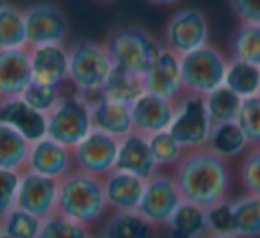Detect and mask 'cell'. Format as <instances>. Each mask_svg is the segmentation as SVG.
Wrapping results in <instances>:
<instances>
[{"label": "cell", "mask_w": 260, "mask_h": 238, "mask_svg": "<svg viewBox=\"0 0 260 238\" xmlns=\"http://www.w3.org/2000/svg\"><path fill=\"white\" fill-rule=\"evenodd\" d=\"M173 178L182 201L207 210L228 199L232 185L230 162L210 148L191 149L175 166Z\"/></svg>", "instance_id": "cell-1"}, {"label": "cell", "mask_w": 260, "mask_h": 238, "mask_svg": "<svg viewBox=\"0 0 260 238\" xmlns=\"http://www.w3.org/2000/svg\"><path fill=\"white\" fill-rule=\"evenodd\" d=\"M107 199L104 190V178L73 169L59 180L57 213L84 226L94 224L104 217Z\"/></svg>", "instance_id": "cell-2"}, {"label": "cell", "mask_w": 260, "mask_h": 238, "mask_svg": "<svg viewBox=\"0 0 260 238\" xmlns=\"http://www.w3.org/2000/svg\"><path fill=\"white\" fill-rule=\"evenodd\" d=\"M104 47L116 68L145 76L162 45L141 27L123 25L109 34Z\"/></svg>", "instance_id": "cell-3"}, {"label": "cell", "mask_w": 260, "mask_h": 238, "mask_svg": "<svg viewBox=\"0 0 260 238\" xmlns=\"http://www.w3.org/2000/svg\"><path fill=\"white\" fill-rule=\"evenodd\" d=\"M91 130L93 127L87 98L75 89L73 93L62 91L57 103L47 112V137L72 149Z\"/></svg>", "instance_id": "cell-4"}, {"label": "cell", "mask_w": 260, "mask_h": 238, "mask_svg": "<svg viewBox=\"0 0 260 238\" xmlns=\"http://www.w3.org/2000/svg\"><path fill=\"white\" fill-rule=\"evenodd\" d=\"M112 64L104 45L80 39L68 48V82L80 94H94L111 75Z\"/></svg>", "instance_id": "cell-5"}, {"label": "cell", "mask_w": 260, "mask_h": 238, "mask_svg": "<svg viewBox=\"0 0 260 238\" xmlns=\"http://www.w3.org/2000/svg\"><path fill=\"white\" fill-rule=\"evenodd\" d=\"M226 57L212 45H203L189 54L180 55V75L185 93L205 96L223 86Z\"/></svg>", "instance_id": "cell-6"}, {"label": "cell", "mask_w": 260, "mask_h": 238, "mask_svg": "<svg viewBox=\"0 0 260 238\" xmlns=\"http://www.w3.org/2000/svg\"><path fill=\"white\" fill-rule=\"evenodd\" d=\"M168 132L185 151L205 148L212 132V123L207 114L203 96L191 93L182 94L175 101V114Z\"/></svg>", "instance_id": "cell-7"}, {"label": "cell", "mask_w": 260, "mask_h": 238, "mask_svg": "<svg viewBox=\"0 0 260 238\" xmlns=\"http://www.w3.org/2000/svg\"><path fill=\"white\" fill-rule=\"evenodd\" d=\"M25 18V47L62 45L68 37L70 22L64 11L54 4H34L23 9Z\"/></svg>", "instance_id": "cell-8"}, {"label": "cell", "mask_w": 260, "mask_h": 238, "mask_svg": "<svg viewBox=\"0 0 260 238\" xmlns=\"http://www.w3.org/2000/svg\"><path fill=\"white\" fill-rule=\"evenodd\" d=\"M209 41V22L200 8H184L177 11L164 29V47L184 55Z\"/></svg>", "instance_id": "cell-9"}, {"label": "cell", "mask_w": 260, "mask_h": 238, "mask_svg": "<svg viewBox=\"0 0 260 238\" xmlns=\"http://www.w3.org/2000/svg\"><path fill=\"white\" fill-rule=\"evenodd\" d=\"M182 203L180 190L177 187L173 174L157 171L153 176L145 180L141 201L138 206V213L145 217L153 226H164L171 213Z\"/></svg>", "instance_id": "cell-10"}, {"label": "cell", "mask_w": 260, "mask_h": 238, "mask_svg": "<svg viewBox=\"0 0 260 238\" xmlns=\"http://www.w3.org/2000/svg\"><path fill=\"white\" fill-rule=\"evenodd\" d=\"M118 142V139L104 132L91 130L79 144L72 148L75 169L98 178H105L114 171Z\"/></svg>", "instance_id": "cell-11"}, {"label": "cell", "mask_w": 260, "mask_h": 238, "mask_svg": "<svg viewBox=\"0 0 260 238\" xmlns=\"http://www.w3.org/2000/svg\"><path fill=\"white\" fill-rule=\"evenodd\" d=\"M57 190L59 181L45 178L32 171L23 169L20 173L18 190L15 206L45 220L57 212Z\"/></svg>", "instance_id": "cell-12"}, {"label": "cell", "mask_w": 260, "mask_h": 238, "mask_svg": "<svg viewBox=\"0 0 260 238\" xmlns=\"http://www.w3.org/2000/svg\"><path fill=\"white\" fill-rule=\"evenodd\" d=\"M25 169L59 181L75 169L72 149L45 135L30 142Z\"/></svg>", "instance_id": "cell-13"}, {"label": "cell", "mask_w": 260, "mask_h": 238, "mask_svg": "<svg viewBox=\"0 0 260 238\" xmlns=\"http://www.w3.org/2000/svg\"><path fill=\"white\" fill-rule=\"evenodd\" d=\"M143 84L146 93H152L164 100L177 101L185 93L180 75V55L168 50L166 47L160 48L153 64L143 76Z\"/></svg>", "instance_id": "cell-14"}, {"label": "cell", "mask_w": 260, "mask_h": 238, "mask_svg": "<svg viewBox=\"0 0 260 238\" xmlns=\"http://www.w3.org/2000/svg\"><path fill=\"white\" fill-rule=\"evenodd\" d=\"M134 132L150 137L170 128L175 114V101L164 100L152 93H143L130 105Z\"/></svg>", "instance_id": "cell-15"}, {"label": "cell", "mask_w": 260, "mask_h": 238, "mask_svg": "<svg viewBox=\"0 0 260 238\" xmlns=\"http://www.w3.org/2000/svg\"><path fill=\"white\" fill-rule=\"evenodd\" d=\"M89 101L91 127L93 130L104 132L114 139H123L130 132H134L132 127V112L130 105L118 103L100 98L96 94H84Z\"/></svg>", "instance_id": "cell-16"}, {"label": "cell", "mask_w": 260, "mask_h": 238, "mask_svg": "<svg viewBox=\"0 0 260 238\" xmlns=\"http://www.w3.org/2000/svg\"><path fill=\"white\" fill-rule=\"evenodd\" d=\"M32 82L64 87L68 82V50L62 45L29 48Z\"/></svg>", "instance_id": "cell-17"}, {"label": "cell", "mask_w": 260, "mask_h": 238, "mask_svg": "<svg viewBox=\"0 0 260 238\" xmlns=\"http://www.w3.org/2000/svg\"><path fill=\"white\" fill-rule=\"evenodd\" d=\"M116 171L134 174L141 180H148L159 171V166L153 160L150 151L148 137L130 132L118 142V155H116Z\"/></svg>", "instance_id": "cell-18"}, {"label": "cell", "mask_w": 260, "mask_h": 238, "mask_svg": "<svg viewBox=\"0 0 260 238\" xmlns=\"http://www.w3.org/2000/svg\"><path fill=\"white\" fill-rule=\"evenodd\" d=\"M0 123L16 130L29 142L47 135V115L29 107L20 96L0 100Z\"/></svg>", "instance_id": "cell-19"}, {"label": "cell", "mask_w": 260, "mask_h": 238, "mask_svg": "<svg viewBox=\"0 0 260 238\" xmlns=\"http://www.w3.org/2000/svg\"><path fill=\"white\" fill-rule=\"evenodd\" d=\"M32 82L29 48L0 50V100L15 98Z\"/></svg>", "instance_id": "cell-20"}, {"label": "cell", "mask_w": 260, "mask_h": 238, "mask_svg": "<svg viewBox=\"0 0 260 238\" xmlns=\"http://www.w3.org/2000/svg\"><path fill=\"white\" fill-rule=\"evenodd\" d=\"M143 188L145 180L114 169L104 178L107 208H112L114 212H138Z\"/></svg>", "instance_id": "cell-21"}, {"label": "cell", "mask_w": 260, "mask_h": 238, "mask_svg": "<svg viewBox=\"0 0 260 238\" xmlns=\"http://www.w3.org/2000/svg\"><path fill=\"white\" fill-rule=\"evenodd\" d=\"M170 238H202L209 233L205 210L182 201L164 224Z\"/></svg>", "instance_id": "cell-22"}, {"label": "cell", "mask_w": 260, "mask_h": 238, "mask_svg": "<svg viewBox=\"0 0 260 238\" xmlns=\"http://www.w3.org/2000/svg\"><path fill=\"white\" fill-rule=\"evenodd\" d=\"M143 93H145L143 76L134 75V73L126 71V69L116 68L114 66L111 75L105 80V84L94 94L100 98H105V100L132 105Z\"/></svg>", "instance_id": "cell-23"}, {"label": "cell", "mask_w": 260, "mask_h": 238, "mask_svg": "<svg viewBox=\"0 0 260 238\" xmlns=\"http://www.w3.org/2000/svg\"><path fill=\"white\" fill-rule=\"evenodd\" d=\"M102 238H159L157 226L138 212H114L107 219Z\"/></svg>", "instance_id": "cell-24"}, {"label": "cell", "mask_w": 260, "mask_h": 238, "mask_svg": "<svg viewBox=\"0 0 260 238\" xmlns=\"http://www.w3.org/2000/svg\"><path fill=\"white\" fill-rule=\"evenodd\" d=\"M232 234L237 238L260 236V195L244 194L230 201Z\"/></svg>", "instance_id": "cell-25"}, {"label": "cell", "mask_w": 260, "mask_h": 238, "mask_svg": "<svg viewBox=\"0 0 260 238\" xmlns=\"http://www.w3.org/2000/svg\"><path fill=\"white\" fill-rule=\"evenodd\" d=\"M207 148H210L214 153H217L223 158L230 160L235 156H242L249 149V142L244 137L239 125L235 123H221L214 125L210 132Z\"/></svg>", "instance_id": "cell-26"}, {"label": "cell", "mask_w": 260, "mask_h": 238, "mask_svg": "<svg viewBox=\"0 0 260 238\" xmlns=\"http://www.w3.org/2000/svg\"><path fill=\"white\" fill-rule=\"evenodd\" d=\"M30 142L13 128L0 123V169L22 173L27 166Z\"/></svg>", "instance_id": "cell-27"}, {"label": "cell", "mask_w": 260, "mask_h": 238, "mask_svg": "<svg viewBox=\"0 0 260 238\" xmlns=\"http://www.w3.org/2000/svg\"><path fill=\"white\" fill-rule=\"evenodd\" d=\"M203 101H205V108L210 123L214 127V125L221 123H234L237 119L242 98L239 94H235L232 89H228L226 86H219L217 89L205 94Z\"/></svg>", "instance_id": "cell-28"}, {"label": "cell", "mask_w": 260, "mask_h": 238, "mask_svg": "<svg viewBox=\"0 0 260 238\" xmlns=\"http://www.w3.org/2000/svg\"><path fill=\"white\" fill-rule=\"evenodd\" d=\"M223 86H226L241 98L260 94V68L232 59L226 64Z\"/></svg>", "instance_id": "cell-29"}, {"label": "cell", "mask_w": 260, "mask_h": 238, "mask_svg": "<svg viewBox=\"0 0 260 238\" xmlns=\"http://www.w3.org/2000/svg\"><path fill=\"white\" fill-rule=\"evenodd\" d=\"M232 59L260 68V25L239 23L230 37Z\"/></svg>", "instance_id": "cell-30"}, {"label": "cell", "mask_w": 260, "mask_h": 238, "mask_svg": "<svg viewBox=\"0 0 260 238\" xmlns=\"http://www.w3.org/2000/svg\"><path fill=\"white\" fill-rule=\"evenodd\" d=\"M25 47V18L23 9L11 4L0 6V50Z\"/></svg>", "instance_id": "cell-31"}, {"label": "cell", "mask_w": 260, "mask_h": 238, "mask_svg": "<svg viewBox=\"0 0 260 238\" xmlns=\"http://www.w3.org/2000/svg\"><path fill=\"white\" fill-rule=\"evenodd\" d=\"M41 222L36 215L25 210L13 206L9 212L0 217V233L11 238H38L41 231Z\"/></svg>", "instance_id": "cell-32"}, {"label": "cell", "mask_w": 260, "mask_h": 238, "mask_svg": "<svg viewBox=\"0 0 260 238\" xmlns=\"http://www.w3.org/2000/svg\"><path fill=\"white\" fill-rule=\"evenodd\" d=\"M38 238H91L89 229L68 217L55 212L41 222V231Z\"/></svg>", "instance_id": "cell-33"}, {"label": "cell", "mask_w": 260, "mask_h": 238, "mask_svg": "<svg viewBox=\"0 0 260 238\" xmlns=\"http://www.w3.org/2000/svg\"><path fill=\"white\" fill-rule=\"evenodd\" d=\"M148 144L159 169L160 167H175L178 164V160L182 158V155L185 153V149L171 137V134L168 130L150 135Z\"/></svg>", "instance_id": "cell-34"}, {"label": "cell", "mask_w": 260, "mask_h": 238, "mask_svg": "<svg viewBox=\"0 0 260 238\" xmlns=\"http://www.w3.org/2000/svg\"><path fill=\"white\" fill-rule=\"evenodd\" d=\"M235 123L248 139L249 146H260V94L242 98Z\"/></svg>", "instance_id": "cell-35"}, {"label": "cell", "mask_w": 260, "mask_h": 238, "mask_svg": "<svg viewBox=\"0 0 260 238\" xmlns=\"http://www.w3.org/2000/svg\"><path fill=\"white\" fill-rule=\"evenodd\" d=\"M61 93H62V87L30 82L29 86L25 87V91L20 94V98H22L29 107H32L34 110L47 115V112L57 103Z\"/></svg>", "instance_id": "cell-36"}, {"label": "cell", "mask_w": 260, "mask_h": 238, "mask_svg": "<svg viewBox=\"0 0 260 238\" xmlns=\"http://www.w3.org/2000/svg\"><path fill=\"white\" fill-rule=\"evenodd\" d=\"M239 166V180L246 194L260 195V146H249Z\"/></svg>", "instance_id": "cell-37"}, {"label": "cell", "mask_w": 260, "mask_h": 238, "mask_svg": "<svg viewBox=\"0 0 260 238\" xmlns=\"http://www.w3.org/2000/svg\"><path fill=\"white\" fill-rule=\"evenodd\" d=\"M205 217H207L209 233L232 234V212H230V201H228V199H224V201L207 208ZM232 236H234V234H232Z\"/></svg>", "instance_id": "cell-38"}, {"label": "cell", "mask_w": 260, "mask_h": 238, "mask_svg": "<svg viewBox=\"0 0 260 238\" xmlns=\"http://www.w3.org/2000/svg\"><path fill=\"white\" fill-rule=\"evenodd\" d=\"M18 181H20L18 171L0 169V217L15 206Z\"/></svg>", "instance_id": "cell-39"}, {"label": "cell", "mask_w": 260, "mask_h": 238, "mask_svg": "<svg viewBox=\"0 0 260 238\" xmlns=\"http://www.w3.org/2000/svg\"><path fill=\"white\" fill-rule=\"evenodd\" d=\"M230 8L241 23L260 25V0H230Z\"/></svg>", "instance_id": "cell-40"}, {"label": "cell", "mask_w": 260, "mask_h": 238, "mask_svg": "<svg viewBox=\"0 0 260 238\" xmlns=\"http://www.w3.org/2000/svg\"><path fill=\"white\" fill-rule=\"evenodd\" d=\"M146 2L153 6H160V8H168V6H175L180 0H146Z\"/></svg>", "instance_id": "cell-41"}, {"label": "cell", "mask_w": 260, "mask_h": 238, "mask_svg": "<svg viewBox=\"0 0 260 238\" xmlns=\"http://www.w3.org/2000/svg\"><path fill=\"white\" fill-rule=\"evenodd\" d=\"M202 238H237V236H232V234H217V233H207L205 236Z\"/></svg>", "instance_id": "cell-42"}, {"label": "cell", "mask_w": 260, "mask_h": 238, "mask_svg": "<svg viewBox=\"0 0 260 238\" xmlns=\"http://www.w3.org/2000/svg\"><path fill=\"white\" fill-rule=\"evenodd\" d=\"M96 2H100V4H109V2H114V0H96Z\"/></svg>", "instance_id": "cell-43"}, {"label": "cell", "mask_w": 260, "mask_h": 238, "mask_svg": "<svg viewBox=\"0 0 260 238\" xmlns=\"http://www.w3.org/2000/svg\"><path fill=\"white\" fill-rule=\"evenodd\" d=\"M0 238H11V236H8V234H4V233H0Z\"/></svg>", "instance_id": "cell-44"}, {"label": "cell", "mask_w": 260, "mask_h": 238, "mask_svg": "<svg viewBox=\"0 0 260 238\" xmlns=\"http://www.w3.org/2000/svg\"><path fill=\"white\" fill-rule=\"evenodd\" d=\"M2 4H4V0H0V6H2Z\"/></svg>", "instance_id": "cell-45"}, {"label": "cell", "mask_w": 260, "mask_h": 238, "mask_svg": "<svg viewBox=\"0 0 260 238\" xmlns=\"http://www.w3.org/2000/svg\"><path fill=\"white\" fill-rule=\"evenodd\" d=\"M91 238H94V236H91ZM96 238H102V236H96Z\"/></svg>", "instance_id": "cell-46"}]
</instances>
